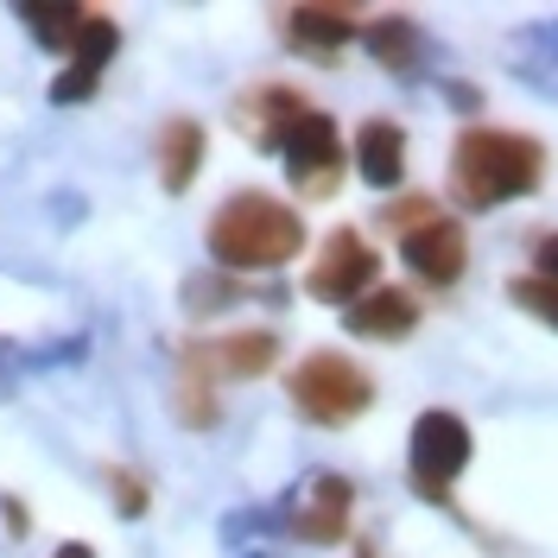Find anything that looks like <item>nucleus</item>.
Instances as JSON below:
<instances>
[{
  "mask_svg": "<svg viewBox=\"0 0 558 558\" xmlns=\"http://www.w3.org/2000/svg\"><path fill=\"white\" fill-rule=\"evenodd\" d=\"M508 299H514V305H521V312H533V317H546V324H553L558 330V286H546V279H514V286H508Z\"/></svg>",
  "mask_w": 558,
  "mask_h": 558,
  "instance_id": "nucleus-18",
  "label": "nucleus"
},
{
  "mask_svg": "<svg viewBox=\"0 0 558 558\" xmlns=\"http://www.w3.org/2000/svg\"><path fill=\"white\" fill-rule=\"evenodd\" d=\"M299 247H305L299 209L267 191H235L209 216V260L229 274H274L286 260H299Z\"/></svg>",
  "mask_w": 558,
  "mask_h": 558,
  "instance_id": "nucleus-1",
  "label": "nucleus"
},
{
  "mask_svg": "<svg viewBox=\"0 0 558 558\" xmlns=\"http://www.w3.org/2000/svg\"><path fill=\"white\" fill-rule=\"evenodd\" d=\"M355 172L368 178L375 191H393L400 178H407V134H400V121H362V134H355Z\"/></svg>",
  "mask_w": 558,
  "mask_h": 558,
  "instance_id": "nucleus-14",
  "label": "nucleus"
},
{
  "mask_svg": "<svg viewBox=\"0 0 558 558\" xmlns=\"http://www.w3.org/2000/svg\"><path fill=\"white\" fill-rule=\"evenodd\" d=\"M279 166H286V184L299 197H330L343 184V134L324 108H305L286 140H279Z\"/></svg>",
  "mask_w": 558,
  "mask_h": 558,
  "instance_id": "nucleus-5",
  "label": "nucleus"
},
{
  "mask_svg": "<svg viewBox=\"0 0 558 558\" xmlns=\"http://www.w3.org/2000/svg\"><path fill=\"white\" fill-rule=\"evenodd\" d=\"M470 451H476V438H470V425L445 407H432V413L413 418V438H407V476L425 501H451V483L470 470Z\"/></svg>",
  "mask_w": 558,
  "mask_h": 558,
  "instance_id": "nucleus-4",
  "label": "nucleus"
},
{
  "mask_svg": "<svg viewBox=\"0 0 558 558\" xmlns=\"http://www.w3.org/2000/svg\"><path fill=\"white\" fill-rule=\"evenodd\" d=\"M20 20L33 26V38L45 51H70L76 33H83V20H89V7H20Z\"/></svg>",
  "mask_w": 558,
  "mask_h": 558,
  "instance_id": "nucleus-17",
  "label": "nucleus"
},
{
  "mask_svg": "<svg viewBox=\"0 0 558 558\" xmlns=\"http://www.w3.org/2000/svg\"><path fill=\"white\" fill-rule=\"evenodd\" d=\"M108 488H114V501H121V514H128V521L146 514V483H140L134 470H108Z\"/></svg>",
  "mask_w": 558,
  "mask_h": 558,
  "instance_id": "nucleus-20",
  "label": "nucleus"
},
{
  "mask_svg": "<svg viewBox=\"0 0 558 558\" xmlns=\"http://www.w3.org/2000/svg\"><path fill=\"white\" fill-rule=\"evenodd\" d=\"M242 292L229 286V279H209V274H197V279H184V305L204 317V312H222V305H235Z\"/></svg>",
  "mask_w": 558,
  "mask_h": 558,
  "instance_id": "nucleus-19",
  "label": "nucleus"
},
{
  "mask_svg": "<svg viewBox=\"0 0 558 558\" xmlns=\"http://www.w3.org/2000/svg\"><path fill=\"white\" fill-rule=\"evenodd\" d=\"M204 166V128L197 121H166L159 128V178H166V191H191V178Z\"/></svg>",
  "mask_w": 558,
  "mask_h": 558,
  "instance_id": "nucleus-15",
  "label": "nucleus"
},
{
  "mask_svg": "<svg viewBox=\"0 0 558 558\" xmlns=\"http://www.w3.org/2000/svg\"><path fill=\"white\" fill-rule=\"evenodd\" d=\"M305 108H312V102H305L299 89H286V83H260V89H247L242 102H235V128H242V134L260 146V153H267V146L279 153L286 128H292Z\"/></svg>",
  "mask_w": 558,
  "mask_h": 558,
  "instance_id": "nucleus-12",
  "label": "nucleus"
},
{
  "mask_svg": "<svg viewBox=\"0 0 558 558\" xmlns=\"http://www.w3.org/2000/svg\"><path fill=\"white\" fill-rule=\"evenodd\" d=\"M368 58L393 76H413L418 58H425V45H418V26L407 13H387V20H368Z\"/></svg>",
  "mask_w": 558,
  "mask_h": 558,
  "instance_id": "nucleus-16",
  "label": "nucleus"
},
{
  "mask_svg": "<svg viewBox=\"0 0 558 558\" xmlns=\"http://www.w3.org/2000/svg\"><path fill=\"white\" fill-rule=\"evenodd\" d=\"M279 362V337L274 330H235L222 343H191L184 349V368H197L204 381H254Z\"/></svg>",
  "mask_w": 558,
  "mask_h": 558,
  "instance_id": "nucleus-9",
  "label": "nucleus"
},
{
  "mask_svg": "<svg viewBox=\"0 0 558 558\" xmlns=\"http://www.w3.org/2000/svg\"><path fill=\"white\" fill-rule=\"evenodd\" d=\"M349 337H375V343H400V337H413L418 330V299L413 292H400V286H375L368 299H355L343 312Z\"/></svg>",
  "mask_w": 558,
  "mask_h": 558,
  "instance_id": "nucleus-13",
  "label": "nucleus"
},
{
  "mask_svg": "<svg viewBox=\"0 0 558 558\" xmlns=\"http://www.w3.org/2000/svg\"><path fill=\"white\" fill-rule=\"evenodd\" d=\"M349 508H355L349 476H317V483H305L299 508H292V539H305V546H337L349 533Z\"/></svg>",
  "mask_w": 558,
  "mask_h": 558,
  "instance_id": "nucleus-10",
  "label": "nucleus"
},
{
  "mask_svg": "<svg viewBox=\"0 0 558 558\" xmlns=\"http://www.w3.org/2000/svg\"><path fill=\"white\" fill-rule=\"evenodd\" d=\"M375 274H381V254L368 247V235L362 229H330L324 247H317V260H312V274H305V292L349 312L355 299L375 292Z\"/></svg>",
  "mask_w": 558,
  "mask_h": 558,
  "instance_id": "nucleus-6",
  "label": "nucleus"
},
{
  "mask_svg": "<svg viewBox=\"0 0 558 558\" xmlns=\"http://www.w3.org/2000/svg\"><path fill=\"white\" fill-rule=\"evenodd\" d=\"M546 172L539 140L526 134H501V128H470L451 146V197L463 209H501L526 197Z\"/></svg>",
  "mask_w": 558,
  "mask_h": 558,
  "instance_id": "nucleus-2",
  "label": "nucleus"
},
{
  "mask_svg": "<svg viewBox=\"0 0 558 558\" xmlns=\"http://www.w3.org/2000/svg\"><path fill=\"white\" fill-rule=\"evenodd\" d=\"M286 393H292L299 418H312V425H349V418H362L375 407L368 368L349 362L343 349H312V355L286 375Z\"/></svg>",
  "mask_w": 558,
  "mask_h": 558,
  "instance_id": "nucleus-3",
  "label": "nucleus"
},
{
  "mask_svg": "<svg viewBox=\"0 0 558 558\" xmlns=\"http://www.w3.org/2000/svg\"><path fill=\"white\" fill-rule=\"evenodd\" d=\"M355 26H362L355 7H292V13H286V45H292L299 58L337 64L343 45L355 38Z\"/></svg>",
  "mask_w": 558,
  "mask_h": 558,
  "instance_id": "nucleus-11",
  "label": "nucleus"
},
{
  "mask_svg": "<svg viewBox=\"0 0 558 558\" xmlns=\"http://www.w3.org/2000/svg\"><path fill=\"white\" fill-rule=\"evenodd\" d=\"M58 558H96L89 546H58Z\"/></svg>",
  "mask_w": 558,
  "mask_h": 558,
  "instance_id": "nucleus-22",
  "label": "nucleus"
},
{
  "mask_svg": "<svg viewBox=\"0 0 558 558\" xmlns=\"http://www.w3.org/2000/svg\"><path fill=\"white\" fill-rule=\"evenodd\" d=\"M533 279L558 286V235H539V242H533Z\"/></svg>",
  "mask_w": 558,
  "mask_h": 558,
  "instance_id": "nucleus-21",
  "label": "nucleus"
},
{
  "mask_svg": "<svg viewBox=\"0 0 558 558\" xmlns=\"http://www.w3.org/2000/svg\"><path fill=\"white\" fill-rule=\"evenodd\" d=\"M114 51H121V26L108 20V13H89L83 20V33L76 45L64 51V70H58V83H51V102H89L96 96V83H102V70L114 64Z\"/></svg>",
  "mask_w": 558,
  "mask_h": 558,
  "instance_id": "nucleus-7",
  "label": "nucleus"
},
{
  "mask_svg": "<svg viewBox=\"0 0 558 558\" xmlns=\"http://www.w3.org/2000/svg\"><path fill=\"white\" fill-rule=\"evenodd\" d=\"M400 260L413 267L418 286H457L463 267H470V242H463V229H457L451 216L438 209L432 222H418L413 235H400Z\"/></svg>",
  "mask_w": 558,
  "mask_h": 558,
  "instance_id": "nucleus-8",
  "label": "nucleus"
}]
</instances>
